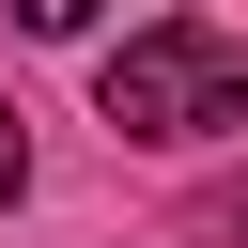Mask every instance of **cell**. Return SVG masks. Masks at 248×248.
Segmentation results:
<instances>
[{"label": "cell", "instance_id": "1", "mask_svg": "<svg viewBox=\"0 0 248 248\" xmlns=\"http://www.w3.org/2000/svg\"><path fill=\"white\" fill-rule=\"evenodd\" d=\"M93 108L124 140H217V124H248V46L202 31V16H155L93 62Z\"/></svg>", "mask_w": 248, "mask_h": 248}, {"label": "cell", "instance_id": "4", "mask_svg": "<svg viewBox=\"0 0 248 248\" xmlns=\"http://www.w3.org/2000/svg\"><path fill=\"white\" fill-rule=\"evenodd\" d=\"M16 186H31V140H16V108H0V202H16Z\"/></svg>", "mask_w": 248, "mask_h": 248}, {"label": "cell", "instance_id": "3", "mask_svg": "<svg viewBox=\"0 0 248 248\" xmlns=\"http://www.w3.org/2000/svg\"><path fill=\"white\" fill-rule=\"evenodd\" d=\"M16 16H31V31H46V46H78V31H93V16H108V0H16Z\"/></svg>", "mask_w": 248, "mask_h": 248}, {"label": "cell", "instance_id": "2", "mask_svg": "<svg viewBox=\"0 0 248 248\" xmlns=\"http://www.w3.org/2000/svg\"><path fill=\"white\" fill-rule=\"evenodd\" d=\"M186 248H248V186H202L186 202Z\"/></svg>", "mask_w": 248, "mask_h": 248}]
</instances>
